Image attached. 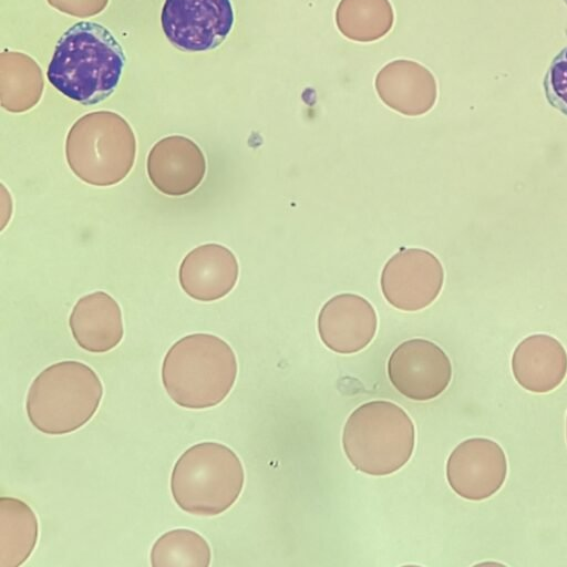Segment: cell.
Instances as JSON below:
<instances>
[{"instance_id": "cell-16", "label": "cell", "mask_w": 567, "mask_h": 567, "mask_svg": "<svg viewBox=\"0 0 567 567\" xmlns=\"http://www.w3.org/2000/svg\"><path fill=\"white\" fill-rule=\"evenodd\" d=\"M69 326L76 344L92 353L113 350L124 336L121 307L104 291L80 298L72 309Z\"/></svg>"}, {"instance_id": "cell-17", "label": "cell", "mask_w": 567, "mask_h": 567, "mask_svg": "<svg viewBox=\"0 0 567 567\" xmlns=\"http://www.w3.org/2000/svg\"><path fill=\"white\" fill-rule=\"evenodd\" d=\"M39 538V522L33 509L23 501L0 498V567H19L34 550Z\"/></svg>"}, {"instance_id": "cell-14", "label": "cell", "mask_w": 567, "mask_h": 567, "mask_svg": "<svg viewBox=\"0 0 567 567\" xmlns=\"http://www.w3.org/2000/svg\"><path fill=\"white\" fill-rule=\"evenodd\" d=\"M374 85L381 101L403 115L425 114L436 101L433 74L415 61H391L379 71Z\"/></svg>"}, {"instance_id": "cell-11", "label": "cell", "mask_w": 567, "mask_h": 567, "mask_svg": "<svg viewBox=\"0 0 567 567\" xmlns=\"http://www.w3.org/2000/svg\"><path fill=\"white\" fill-rule=\"evenodd\" d=\"M378 318L373 306L354 293L329 299L318 315V333L323 344L340 354L357 353L373 340Z\"/></svg>"}, {"instance_id": "cell-24", "label": "cell", "mask_w": 567, "mask_h": 567, "mask_svg": "<svg viewBox=\"0 0 567 567\" xmlns=\"http://www.w3.org/2000/svg\"><path fill=\"white\" fill-rule=\"evenodd\" d=\"M565 2V4L567 6V0H563Z\"/></svg>"}, {"instance_id": "cell-1", "label": "cell", "mask_w": 567, "mask_h": 567, "mask_svg": "<svg viewBox=\"0 0 567 567\" xmlns=\"http://www.w3.org/2000/svg\"><path fill=\"white\" fill-rule=\"evenodd\" d=\"M125 53L103 24L79 21L58 40L47 76L60 93L83 105H94L116 90Z\"/></svg>"}, {"instance_id": "cell-2", "label": "cell", "mask_w": 567, "mask_h": 567, "mask_svg": "<svg viewBox=\"0 0 567 567\" xmlns=\"http://www.w3.org/2000/svg\"><path fill=\"white\" fill-rule=\"evenodd\" d=\"M238 372L231 347L210 333H193L174 342L162 363V383L174 403L209 409L230 393Z\"/></svg>"}, {"instance_id": "cell-23", "label": "cell", "mask_w": 567, "mask_h": 567, "mask_svg": "<svg viewBox=\"0 0 567 567\" xmlns=\"http://www.w3.org/2000/svg\"><path fill=\"white\" fill-rule=\"evenodd\" d=\"M566 440H567V417H566Z\"/></svg>"}, {"instance_id": "cell-22", "label": "cell", "mask_w": 567, "mask_h": 567, "mask_svg": "<svg viewBox=\"0 0 567 567\" xmlns=\"http://www.w3.org/2000/svg\"><path fill=\"white\" fill-rule=\"evenodd\" d=\"M60 12L78 18H87L101 13L109 0H47Z\"/></svg>"}, {"instance_id": "cell-15", "label": "cell", "mask_w": 567, "mask_h": 567, "mask_svg": "<svg viewBox=\"0 0 567 567\" xmlns=\"http://www.w3.org/2000/svg\"><path fill=\"white\" fill-rule=\"evenodd\" d=\"M516 382L533 393H548L567 375V352L556 338L537 333L523 339L511 360Z\"/></svg>"}, {"instance_id": "cell-5", "label": "cell", "mask_w": 567, "mask_h": 567, "mask_svg": "<svg viewBox=\"0 0 567 567\" xmlns=\"http://www.w3.org/2000/svg\"><path fill=\"white\" fill-rule=\"evenodd\" d=\"M245 472L238 455L218 442L192 445L175 462L171 493L176 505L196 516H217L241 494Z\"/></svg>"}, {"instance_id": "cell-6", "label": "cell", "mask_w": 567, "mask_h": 567, "mask_svg": "<svg viewBox=\"0 0 567 567\" xmlns=\"http://www.w3.org/2000/svg\"><path fill=\"white\" fill-rule=\"evenodd\" d=\"M136 140L127 121L112 111L87 113L68 132L65 157L80 179L93 186H112L133 167Z\"/></svg>"}, {"instance_id": "cell-12", "label": "cell", "mask_w": 567, "mask_h": 567, "mask_svg": "<svg viewBox=\"0 0 567 567\" xmlns=\"http://www.w3.org/2000/svg\"><path fill=\"white\" fill-rule=\"evenodd\" d=\"M146 169L151 183L161 193L184 196L202 183L206 159L195 142L172 135L154 144L147 156Z\"/></svg>"}, {"instance_id": "cell-8", "label": "cell", "mask_w": 567, "mask_h": 567, "mask_svg": "<svg viewBox=\"0 0 567 567\" xmlns=\"http://www.w3.org/2000/svg\"><path fill=\"white\" fill-rule=\"evenodd\" d=\"M388 377L394 389L413 401H430L452 380V363L436 343L421 338L399 344L388 360Z\"/></svg>"}, {"instance_id": "cell-7", "label": "cell", "mask_w": 567, "mask_h": 567, "mask_svg": "<svg viewBox=\"0 0 567 567\" xmlns=\"http://www.w3.org/2000/svg\"><path fill=\"white\" fill-rule=\"evenodd\" d=\"M235 22L230 0H165L162 30L176 49L205 52L218 48Z\"/></svg>"}, {"instance_id": "cell-21", "label": "cell", "mask_w": 567, "mask_h": 567, "mask_svg": "<svg viewBox=\"0 0 567 567\" xmlns=\"http://www.w3.org/2000/svg\"><path fill=\"white\" fill-rule=\"evenodd\" d=\"M543 86L547 102L567 116V45L549 63Z\"/></svg>"}, {"instance_id": "cell-4", "label": "cell", "mask_w": 567, "mask_h": 567, "mask_svg": "<svg viewBox=\"0 0 567 567\" xmlns=\"http://www.w3.org/2000/svg\"><path fill=\"white\" fill-rule=\"evenodd\" d=\"M415 446V427L409 414L391 401L361 404L347 419L342 447L359 472L386 476L401 470Z\"/></svg>"}, {"instance_id": "cell-10", "label": "cell", "mask_w": 567, "mask_h": 567, "mask_svg": "<svg viewBox=\"0 0 567 567\" xmlns=\"http://www.w3.org/2000/svg\"><path fill=\"white\" fill-rule=\"evenodd\" d=\"M507 476L502 446L487 437H471L451 452L446 462L450 487L464 499L484 501L501 489Z\"/></svg>"}, {"instance_id": "cell-20", "label": "cell", "mask_w": 567, "mask_h": 567, "mask_svg": "<svg viewBox=\"0 0 567 567\" xmlns=\"http://www.w3.org/2000/svg\"><path fill=\"white\" fill-rule=\"evenodd\" d=\"M153 567H208L212 550L197 532L175 528L159 536L151 548Z\"/></svg>"}, {"instance_id": "cell-13", "label": "cell", "mask_w": 567, "mask_h": 567, "mask_svg": "<svg viewBox=\"0 0 567 567\" xmlns=\"http://www.w3.org/2000/svg\"><path fill=\"white\" fill-rule=\"evenodd\" d=\"M238 274V261L231 250L219 244H205L184 257L178 279L190 298L215 301L233 290Z\"/></svg>"}, {"instance_id": "cell-3", "label": "cell", "mask_w": 567, "mask_h": 567, "mask_svg": "<svg viewBox=\"0 0 567 567\" xmlns=\"http://www.w3.org/2000/svg\"><path fill=\"white\" fill-rule=\"evenodd\" d=\"M102 398L103 384L91 367L75 360L60 361L34 378L28 390L25 412L41 433L63 435L85 425Z\"/></svg>"}, {"instance_id": "cell-9", "label": "cell", "mask_w": 567, "mask_h": 567, "mask_svg": "<svg viewBox=\"0 0 567 567\" xmlns=\"http://www.w3.org/2000/svg\"><path fill=\"white\" fill-rule=\"evenodd\" d=\"M444 282L441 261L430 251L408 248L392 256L381 274L386 301L403 311H419L440 295Z\"/></svg>"}, {"instance_id": "cell-19", "label": "cell", "mask_w": 567, "mask_h": 567, "mask_svg": "<svg viewBox=\"0 0 567 567\" xmlns=\"http://www.w3.org/2000/svg\"><path fill=\"white\" fill-rule=\"evenodd\" d=\"M394 22L389 0H340L336 24L347 39L373 42L386 35Z\"/></svg>"}, {"instance_id": "cell-18", "label": "cell", "mask_w": 567, "mask_h": 567, "mask_svg": "<svg viewBox=\"0 0 567 567\" xmlns=\"http://www.w3.org/2000/svg\"><path fill=\"white\" fill-rule=\"evenodd\" d=\"M43 93V76L39 64L22 52H2L0 59L1 106L22 113L35 106Z\"/></svg>"}]
</instances>
